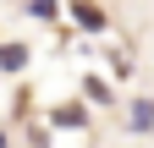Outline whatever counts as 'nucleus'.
Returning <instances> with one entry per match:
<instances>
[{"mask_svg":"<svg viewBox=\"0 0 154 148\" xmlns=\"http://www.w3.org/2000/svg\"><path fill=\"white\" fill-rule=\"evenodd\" d=\"M0 148H11V137H6V132H0Z\"/></svg>","mask_w":154,"mask_h":148,"instance_id":"0eeeda50","label":"nucleus"},{"mask_svg":"<svg viewBox=\"0 0 154 148\" xmlns=\"http://www.w3.org/2000/svg\"><path fill=\"white\" fill-rule=\"evenodd\" d=\"M72 16H77V28H88V33H99V28H105V11H94V6H77Z\"/></svg>","mask_w":154,"mask_h":148,"instance_id":"20e7f679","label":"nucleus"},{"mask_svg":"<svg viewBox=\"0 0 154 148\" xmlns=\"http://www.w3.org/2000/svg\"><path fill=\"white\" fill-rule=\"evenodd\" d=\"M127 126H132L138 137H149V132H154V99H132V104H127Z\"/></svg>","mask_w":154,"mask_h":148,"instance_id":"f257e3e1","label":"nucleus"},{"mask_svg":"<svg viewBox=\"0 0 154 148\" xmlns=\"http://www.w3.org/2000/svg\"><path fill=\"white\" fill-rule=\"evenodd\" d=\"M28 66V44H0V71H22Z\"/></svg>","mask_w":154,"mask_h":148,"instance_id":"7ed1b4c3","label":"nucleus"},{"mask_svg":"<svg viewBox=\"0 0 154 148\" xmlns=\"http://www.w3.org/2000/svg\"><path fill=\"white\" fill-rule=\"evenodd\" d=\"M83 99H88V104H110V88H105L99 77H88V82H83Z\"/></svg>","mask_w":154,"mask_h":148,"instance_id":"39448f33","label":"nucleus"},{"mask_svg":"<svg viewBox=\"0 0 154 148\" xmlns=\"http://www.w3.org/2000/svg\"><path fill=\"white\" fill-rule=\"evenodd\" d=\"M28 16H33V22H55V16H61V6H50V0H33V6H28Z\"/></svg>","mask_w":154,"mask_h":148,"instance_id":"423d86ee","label":"nucleus"},{"mask_svg":"<svg viewBox=\"0 0 154 148\" xmlns=\"http://www.w3.org/2000/svg\"><path fill=\"white\" fill-rule=\"evenodd\" d=\"M50 121H55V126H66V132H77V126H88V110H83V104H55V110H50Z\"/></svg>","mask_w":154,"mask_h":148,"instance_id":"f03ea898","label":"nucleus"}]
</instances>
